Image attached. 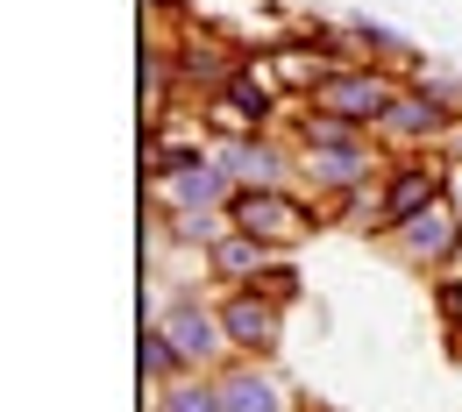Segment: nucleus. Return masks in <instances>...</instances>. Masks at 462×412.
<instances>
[{
  "label": "nucleus",
  "instance_id": "obj_3",
  "mask_svg": "<svg viewBox=\"0 0 462 412\" xmlns=\"http://www.w3.org/2000/svg\"><path fill=\"white\" fill-rule=\"evenodd\" d=\"M221 214H228V228H242V235H256V242H299L313 228V214L291 192H278V185H235V199Z\"/></svg>",
  "mask_w": 462,
  "mask_h": 412
},
{
  "label": "nucleus",
  "instance_id": "obj_13",
  "mask_svg": "<svg viewBox=\"0 0 462 412\" xmlns=\"http://www.w3.org/2000/svg\"><path fill=\"white\" fill-rule=\"evenodd\" d=\"M263 249H271V242H256V235H242V228H228V235L214 242V270H221V278H235V285H256V278H263V263H271Z\"/></svg>",
  "mask_w": 462,
  "mask_h": 412
},
{
  "label": "nucleus",
  "instance_id": "obj_16",
  "mask_svg": "<svg viewBox=\"0 0 462 412\" xmlns=\"http://www.w3.org/2000/svg\"><path fill=\"white\" fill-rule=\"evenodd\" d=\"M256 292H271L278 306H291V298H299V270H291V263H263V278H256Z\"/></svg>",
  "mask_w": 462,
  "mask_h": 412
},
{
  "label": "nucleus",
  "instance_id": "obj_4",
  "mask_svg": "<svg viewBox=\"0 0 462 412\" xmlns=\"http://www.w3.org/2000/svg\"><path fill=\"white\" fill-rule=\"evenodd\" d=\"M157 327L171 334V349L185 370H214L221 349H228V327H221V306H199V298H171L157 313Z\"/></svg>",
  "mask_w": 462,
  "mask_h": 412
},
{
  "label": "nucleus",
  "instance_id": "obj_8",
  "mask_svg": "<svg viewBox=\"0 0 462 412\" xmlns=\"http://www.w3.org/2000/svg\"><path fill=\"white\" fill-rule=\"evenodd\" d=\"M157 192L171 199L178 214H214V206H228V199H235V178L221 171L214 157H199V150H192L185 164H171V171L157 178Z\"/></svg>",
  "mask_w": 462,
  "mask_h": 412
},
{
  "label": "nucleus",
  "instance_id": "obj_6",
  "mask_svg": "<svg viewBox=\"0 0 462 412\" xmlns=\"http://www.w3.org/2000/svg\"><path fill=\"white\" fill-rule=\"evenodd\" d=\"M392 242H399L412 263H427V270H448L462 256V214L456 199H434V206H420L405 228H392Z\"/></svg>",
  "mask_w": 462,
  "mask_h": 412
},
{
  "label": "nucleus",
  "instance_id": "obj_18",
  "mask_svg": "<svg viewBox=\"0 0 462 412\" xmlns=\"http://www.w3.org/2000/svg\"><path fill=\"white\" fill-rule=\"evenodd\" d=\"M448 199H456V214H462V164H456V178H448Z\"/></svg>",
  "mask_w": 462,
  "mask_h": 412
},
{
  "label": "nucleus",
  "instance_id": "obj_15",
  "mask_svg": "<svg viewBox=\"0 0 462 412\" xmlns=\"http://www.w3.org/2000/svg\"><path fill=\"white\" fill-rule=\"evenodd\" d=\"M143 377H150V384H157V391H164V384H171V377H185V362H178V349H171V334H164V327H157V320H150V327H143Z\"/></svg>",
  "mask_w": 462,
  "mask_h": 412
},
{
  "label": "nucleus",
  "instance_id": "obj_7",
  "mask_svg": "<svg viewBox=\"0 0 462 412\" xmlns=\"http://www.w3.org/2000/svg\"><path fill=\"white\" fill-rule=\"evenodd\" d=\"M370 171H377L370 128H348V135H335V142H306V178L328 185V192H356Z\"/></svg>",
  "mask_w": 462,
  "mask_h": 412
},
{
  "label": "nucleus",
  "instance_id": "obj_2",
  "mask_svg": "<svg viewBox=\"0 0 462 412\" xmlns=\"http://www.w3.org/2000/svg\"><path fill=\"white\" fill-rule=\"evenodd\" d=\"M448 178H456V164H441V157H405V164H392L384 171V199L370 206V221H377V235H392V228H405L420 206H434V199H448Z\"/></svg>",
  "mask_w": 462,
  "mask_h": 412
},
{
  "label": "nucleus",
  "instance_id": "obj_5",
  "mask_svg": "<svg viewBox=\"0 0 462 412\" xmlns=\"http://www.w3.org/2000/svg\"><path fill=\"white\" fill-rule=\"evenodd\" d=\"M221 327H228V349L242 355H271L285 342V306L271 292H256V285H242V292L221 298Z\"/></svg>",
  "mask_w": 462,
  "mask_h": 412
},
{
  "label": "nucleus",
  "instance_id": "obj_14",
  "mask_svg": "<svg viewBox=\"0 0 462 412\" xmlns=\"http://www.w3.org/2000/svg\"><path fill=\"white\" fill-rule=\"evenodd\" d=\"M157 412H228V406H221V377H207V370L171 377V384L157 391Z\"/></svg>",
  "mask_w": 462,
  "mask_h": 412
},
{
  "label": "nucleus",
  "instance_id": "obj_17",
  "mask_svg": "<svg viewBox=\"0 0 462 412\" xmlns=\"http://www.w3.org/2000/svg\"><path fill=\"white\" fill-rule=\"evenodd\" d=\"M434 298H441L448 327H462V270H456V278H441V292H434Z\"/></svg>",
  "mask_w": 462,
  "mask_h": 412
},
{
  "label": "nucleus",
  "instance_id": "obj_19",
  "mask_svg": "<svg viewBox=\"0 0 462 412\" xmlns=\"http://www.w3.org/2000/svg\"><path fill=\"white\" fill-rule=\"evenodd\" d=\"M456 355H462V327H456Z\"/></svg>",
  "mask_w": 462,
  "mask_h": 412
},
{
  "label": "nucleus",
  "instance_id": "obj_9",
  "mask_svg": "<svg viewBox=\"0 0 462 412\" xmlns=\"http://www.w3.org/2000/svg\"><path fill=\"white\" fill-rule=\"evenodd\" d=\"M271 121V86L249 71V64H235L228 78L214 86V128L235 135V128H263Z\"/></svg>",
  "mask_w": 462,
  "mask_h": 412
},
{
  "label": "nucleus",
  "instance_id": "obj_10",
  "mask_svg": "<svg viewBox=\"0 0 462 412\" xmlns=\"http://www.w3.org/2000/svg\"><path fill=\"white\" fill-rule=\"evenodd\" d=\"M448 93H427V86H399V100H392V107H384V121H377V128H384V135H399V142H420V135H427V142H434V135H448Z\"/></svg>",
  "mask_w": 462,
  "mask_h": 412
},
{
  "label": "nucleus",
  "instance_id": "obj_1",
  "mask_svg": "<svg viewBox=\"0 0 462 412\" xmlns=\"http://www.w3.org/2000/svg\"><path fill=\"white\" fill-rule=\"evenodd\" d=\"M392 100H399V78L392 71H370V64H342V71H320L313 78V114L356 121V128H377Z\"/></svg>",
  "mask_w": 462,
  "mask_h": 412
},
{
  "label": "nucleus",
  "instance_id": "obj_11",
  "mask_svg": "<svg viewBox=\"0 0 462 412\" xmlns=\"http://www.w3.org/2000/svg\"><path fill=\"white\" fill-rule=\"evenodd\" d=\"M207 157H214L235 185H278V178H285V150H271V142H256V135H221Z\"/></svg>",
  "mask_w": 462,
  "mask_h": 412
},
{
  "label": "nucleus",
  "instance_id": "obj_12",
  "mask_svg": "<svg viewBox=\"0 0 462 412\" xmlns=\"http://www.w3.org/2000/svg\"><path fill=\"white\" fill-rule=\"evenodd\" d=\"M221 406L228 412H291L285 391L256 370V362H235V370H221Z\"/></svg>",
  "mask_w": 462,
  "mask_h": 412
}]
</instances>
